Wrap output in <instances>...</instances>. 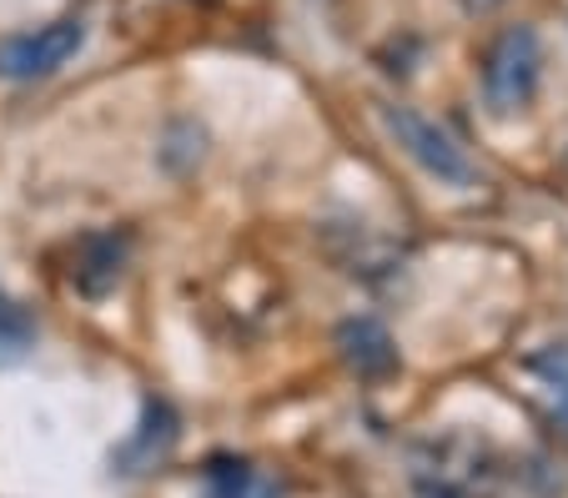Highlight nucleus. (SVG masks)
<instances>
[{"mask_svg": "<svg viewBox=\"0 0 568 498\" xmlns=\"http://www.w3.org/2000/svg\"><path fill=\"white\" fill-rule=\"evenodd\" d=\"M538 71H544V51H538V35L528 26H514L494 41L488 61H483V96L498 116L528 106L538 87Z\"/></svg>", "mask_w": 568, "mask_h": 498, "instance_id": "obj_1", "label": "nucleus"}, {"mask_svg": "<svg viewBox=\"0 0 568 498\" xmlns=\"http://www.w3.org/2000/svg\"><path fill=\"white\" fill-rule=\"evenodd\" d=\"M383 121H387V131L397 136V146H403V152H408L428 176H438V182H448V186H468L473 182L468 152H463L438 121H428L423 111H413V106H387Z\"/></svg>", "mask_w": 568, "mask_h": 498, "instance_id": "obj_2", "label": "nucleus"}, {"mask_svg": "<svg viewBox=\"0 0 568 498\" xmlns=\"http://www.w3.org/2000/svg\"><path fill=\"white\" fill-rule=\"evenodd\" d=\"M87 45V21H51V26H36L26 35H11L0 41V77L6 81H36V77H51L71 61L75 51Z\"/></svg>", "mask_w": 568, "mask_h": 498, "instance_id": "obj_3", "label": "nucleus"}, {"mask_svg": "<svg viewBox=\"0 0 568 498\" xmlns=\"http://www.w3.org/2000/svg\"><path fill=\"white\" fill-rule=\"evenodd\" d=\"M121 272H126V242L101 232V237L81 242V257H75V267H71V282L87 297H106L121 282Z\"/></svg>", "mask_w": 568, "mask_h": 498, "instance_id": "obj_4", "label": "nucleus"}, {"mask_svg": "<svg viewBox=\"0 0 568 498\" xmlns=\"http://www.w3.org/2000/svg\"><path fill=\"white\" fill-rule=\"evenodd\" d=\"M202 484H206V498H282L277 478L262 474L247 458H212L202 468Z\"/></svg>", "mask_w": 568, "mask_h": 498, "instance_id": "obj_5", "label": "nucleus"}, {"mask_svg": "<svg viewBox=\"0 0 568 498\" xmlns=\"http://www.w3.org/2000/svg\"><path fill=\"white\" fill-rule=\"evenodd\" d=\"M337 343H343V358L353 363L363 378H383V373H393V363H397L393 337H387L383 327L373 323V317H357V323H347L343 333H337Z\"/></svg>", "mask_w": 568, "mask_h": 498, "instance_id": "obj_6", "label": "nucleus"}, {"mask_svg": "<svg viewBox=\"0 0 568 498\" xmlns=\"http://www.w3.org/2000/svg\"><path fill=\"white\" fill-rule=\"evenodd\" d=\"M176 438V418L166 403H146V418H141V434L131 438L126 448H121V464H151V458H161L166 448H172ZM126 474H141V468H126Z\"/></svg>", "mask_w": 568, "mask_h": 498, "instance_id": "obj_7", "label": "nucleus"}, {"mask_svg": "<svg viewBox=\"0 0 568 498\" xmlns=\"http://www.w3.org/2000/svg\"><path fill=\"white\" fill-rule=\"evenodd\" d=\"M31 347H36V317L16 297L0 293V373L31 358Z\"/></svg>", "mask_w": 568, "mask_h": 498, "instance_id": "obj_8", "label": "nucleus"}, {"mask_svg": "<svg viewBox=\"0 0 568 498\" xmlns=\"http://www.w3.org/2000/svg\"><path fill=\"white\" fill-rule=\"evenodd\" d=\"M528 373L544 383L548 403H554V418L568 428V347H548V353L528 358Z\"/></svg>", "mask_w": 568, "mask_h": 498, "instance_id": "obj_9", "label": "nucleus"}]
</instances>
